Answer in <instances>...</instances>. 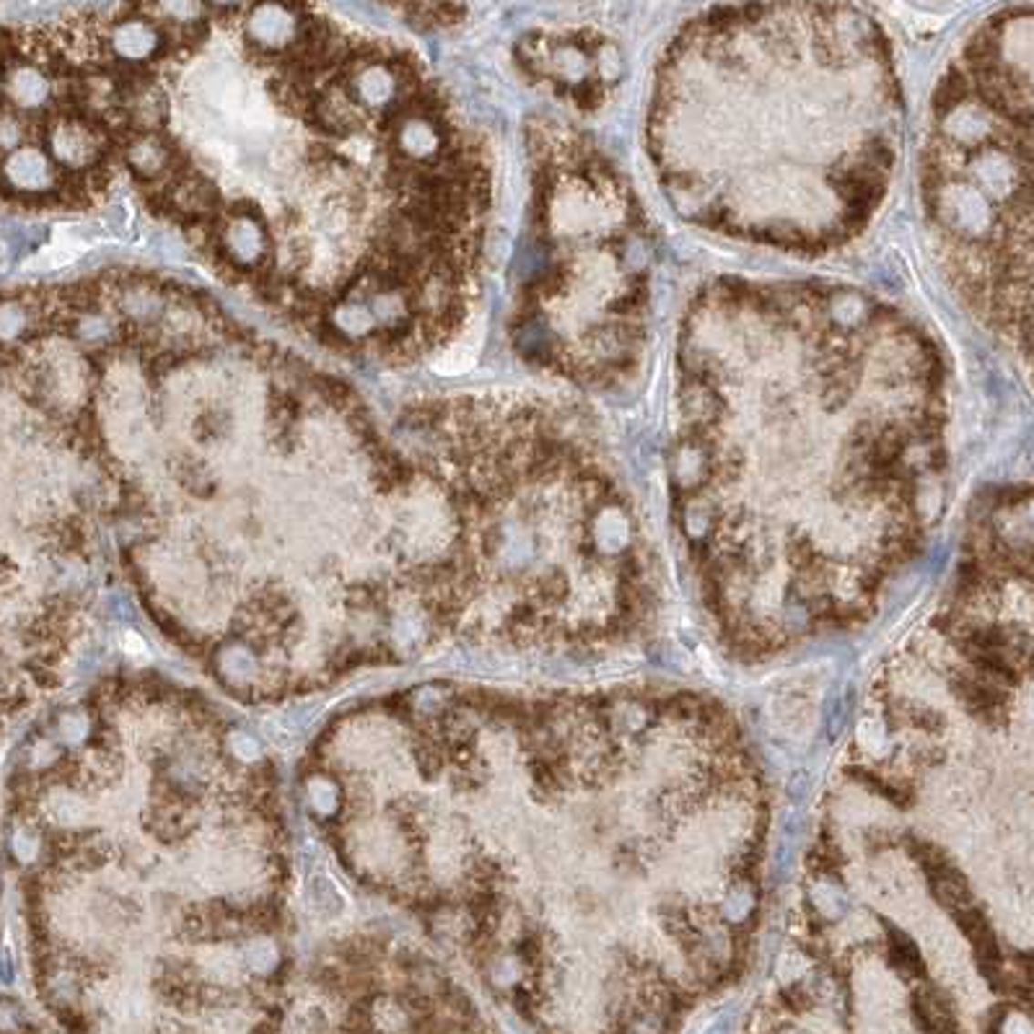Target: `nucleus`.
Segmentation results:
<instances>
[{"mask_svg": "<svg viewBox=\"0 0 1034 1034\" xmlns=\"http://www.w3.org/2000/svg\"><path fill=\"white\" fill-rule=\"evenodd\" d=\"M42 150L49 161L66 171H83L101 153V135L83 117H55L45 125Z\"/></svg>", "mask_w": 1034, "mask_h": 1034, "instance_id": "3", "label": "nucleus"}, {"mask_svg": "<svg viewBox=\"0 0 1034 1034\" xmlns=\"http://www.w3.org/2000/svg\"><path fill=\"white\" fill-rule=\"evenodd\" d=\"M555 177L547 197V226L555 249L553 316L547 327L558 368L575 378L625 374L640 347L646 283L633 260L640 223L630 218V197L607 164L578 140H558Z\"/></svg>", "mask_w": 1034, "mask_h": 1034, "instance_id": "2", "label": "nucleus"}, {"mask_svg": "<svg viewBox=\"0 0 1034 1034\" xmlns=\"http://www.w3.org/2000/svg\"><path fill=\"white\" fill-rule=\"evenodd\" d=\"M109 335H112V325L104 316L83 314L81 319H78V337H81L83 343H101Z\"/></svg>", "mask_w": 1034, "mask_h": 1034, "instance_id": "18", "label": "nucleus"}, {"mask_svg": "<svg viewBox=\"0 0 1034 1034\" xmlns=\"http://www.w3.org/2000/svg\"><path fill=\"white\" fill-rule=\"evenodd\" d=\"M78 88H81V101L86 107L107 109V107H112L117 101V83L112 81L109 76H104V73L86 76V78L78 83Z\"/></svg>", "mask_w": 1034, "mask_h": 1034, "instance_id": "14", "label": "nucleus"}, {"mask_svg": "<svg viewBox=\"0 0 1034 1034\" xmlns=\"http://www.w3.org/2000/svg\"><path fill=\"white\" fill-rule=\"evenodd\" d=\"M221 239H223V249L229 252L231 260L236 264H244V267H254V264L263 263L264 252H267L263 226L254 218H246V215H233L223 226Z\"/></svg>", "mask_w": 1034, "mask_h": 1034, "instance_id": "6", "label": "nucleus"}, {"mask_svg": "<svg viewBox=\"0 0 1034 1034\" xmlns=\"http://www.w3.org/2000/svg\"><path fill=\"white\" fill-rule=\"evenodd\" d=\"M125 161L140 180H159L171 164V150L159 135H140L125 150Z\"/></svg>", "mask_w": 1034, "mask_h": 1034, "instance_id": "8", "label": "nucleus"}, {"mask_svg": "<svg viewBox=\"0 0 1034 1034\" xmlns=\"http://www.w3.org/2000/svg\"><path fill=\"white\" fill-rule=\"evenodd\" d=\"M1029 8L993 16L938 86L925 205L967 306L1029 356L1032 36Z\"/></svg>", "mask_w": 1034, "mask_h": 1034, "instance_id": "1", "label": "nucleus"}, {"mask_svg": "<svg viewBox=\"0 0 1034 1034\" xmlns=\"http://www.w3.org/2000/svg\"><path fill=\"white\" fill-rule=\"evenodd\" d=\"M397 88H399V76H394L392 67H387L378 60H368V63L363 60L350 78V97L361 107H371V109L387 107L397 97Z\"/></svg>", "mask_w": 1034, "mask_h": 1034, "instance_id": "5", "label": "nucleus"}, {"mask_svg": "<svg viewBox=\"0 0 1034 1034\" xmlns=\"http://www.w3.org/2000/svg\"><path fill=\"white\" fill-rule=\"evenodd\" d=\"M394 143L399 148V153L412 159V161H428V159L439 156L443 138L439 128L428 117H408V119L399 122Z\"/></svg>", "mask_w": 1034, "mask_h": 1034, "instance_id": "7", "label": "nucleus"}, {"mask_svg": "<svg viewBox=\"0 0 1034 1034\" xmlns=\"http://www.w3.org/2000/svg\"><path fill=\"white\" fill-rule=\"evenodd\" d=\"M952 692L965 703L969 713H975L977 719H983L990 726L1006 723V719H1008V698L998 688V682L975 679L967 674H954Z\"/></svg>", "mask_w": 1034, "mask_h": 1034, "instance_id": "4", "label": "nucleus"}, {"mask_svg": "<svg viewBox=\"0 0 1034 1034\" xmlns=\"http://www.w3.org/2000/svg\"><path fill=\"white\" fill-rule=\"evenodd\" d=\"M332 325L347 337H363L377 327V319L368 304H340L332 312Z\"/></svg>", "mask_w": 1034, "mask_h": 1034, "instance_id": "11", "label": "nucleus"}, {"mask_svg": "<svg viewBox=\"0 0 1034 1034\" xmlns=\"http://www.w3.org/2000/svg\"><path fill=\"white\" fill-rule=\"evenodd\" d=\"M540 591H542V596H544L547 602H563V599L568 596V591H571L568 575L563 574V571H553V574H547L540 581Z\"/></svg>", "mask_w": 1034, "mask_h": 1034, "instance_id": "19", "label": "nucleus"}, {"mask_svg": "<svg viewBox=\"0 0 1034 1034\" xmlns=\"http://www.w3.org/2000/svg\"><path fill=\"white\" fill-rule=\"evenodd\" d=\"M368 306H371V314H374L377 325L397 327V325H405L408 316H410V304H408L405 294L397 291V288H387V291L374 294L371 301H368Z\"/></svg>", "mask_w": 1034, "mask_h": 1034, "instance_id": "10", "label": "nucleus"}, {"mask_svg": "<svg viewBox=\"0 0 1034 1034\" xmlns=\"http://www.w3.org/2000/svg\"><path fill=\"white\" fill-rule=\"evenodd\" d=\"M177 200H180L184 211L197 213V211H205L211 205V190L200 180L184 181L180 190H177Z\"/></svg>", "mask_w": 1034, "mask_h": 1034, "instance_id": "16", "label": "nucleus"}, {"mask_svg": "<svg viewBox=\"0 0 1034 1034\" xmlns=\"http://www.w3.org/2000/svg\"><path fill=\"white\" fill-rule=\"evenodd\" d=\"M132 117H135V122H140V125H156L159 119H161V101H159V97H156V91H143L140 97L132 98Z\"/></svg>", "mask_w": 1034, "mask_h": 1034, "instance_id": "17", "label": "nucleus"}, {"mask_svg": "<svg viewBox=\"0 0 1034 1034\" xmlns=\"http://www.w3.org/2000/svg\"><path fill=\"white\" fill-rule=\"evenodd\" d=\"M319 115H322V122L327 125L329 130H353L361 122V104L350 94L329 91L327 97L322 98V104H319Z\"/></svg>", "mask_w": 1034, "mask_h": 1034, "instance_id": "9", "label": "nucleus"}, {"mask_svg": "<svg viewBox=\"0 0 1034 1034\" xmlns=\"http://www.w3.org/2000/svg\"><path fill=\"white\" fill-rule=\"evenodd\" d=\"M889 962L903 972V977H925V965L915 944L900 931H889Z\"/></svg>", "mask_w": 1034, "mask_h": 1034, "instance_id": "12", "label": "nucleus"}, {"mask_svg": "<svg viewBox=\"0 0 1034 1034\" xmlns=\"http://www.w3.org/2000/svg\"><path fill=\"white\" fill-rule=\"evenodd\" d=\"M122 312L128 314V316H132V319H138V322H143V319H148V316H156L159 314V298H156V294L153 291H148V288H143V285H132V288H128L125 294H122Z\"/></svg>", "mask_w": 1034, "mask_h": 1034, "instance_id": "15", "label": "nucleus"}, {"mask_svg": "<svg viewBox=\"0 0 1034 1034\" xmlns=\"http://www.w3.org/2000/svg\"><path fill=\"white\" fill-rule=\"evenodd\" d=\"M781 1003H783V1008L791 1011V1014H804V1011H809V1008L814 1006L812 993L806 990L804 985H791V987H786V990L781 993Z\"/></svg>", "mask_w": 1034, "mask_h": 1034, "instance_id": "20", "label": "nucleus"}, {"mask_svg": "<svg viewBox=\"0 0 1034 1034\" xmlns=\"http://www.w3.org/2000/svg\"><path fill=\"white\" fill-rule=\"evenodd\" d=\"M848 775H851L853 781H858V783H863V786L869 788V791H874V793L884 796L886 801L900 806V809H907V806L915 801V793H913L910 788L894 786V783L884 781L882 775L871 772L869 768H848Z\"/></svg>", "mask_w": 1034, "mask_h": 1034, "instance_id": "13", "label": "nucleus"}]
</instances>
